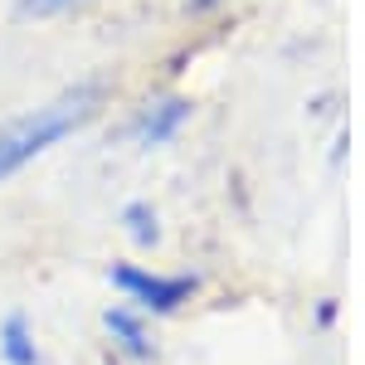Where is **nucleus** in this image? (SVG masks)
Here are the masks:
<instances>
[{
	"instance_id": "f257e3e1",
	"label": "nucleus",
	"mask_w": 365,
	"mask_h": 365,
	"mask_svg": "<svg viewBox=\"0 0 365 365\" xmlns=\"http://www.w3.org/2000/svg\"><path fill=\"white\" fill-rule=\"evenodd\" d=\"M93 103H98V88L83 83L73 93H63V98H54V103H44V108H34V113L5 122L0 127V180H10L34 156H44L54 141H63L73 127H83L93 117Z\"/></svg>"
},
{
	"instance_id": "f03ea898",
	"label": "nucleus",
	"mask_w": 365,
	"mask_h": 365,
	"mask_svg": "<svg viewBox=\"0 0 365 365\" xmlns=\"http://www.w3.org/2000/svg\"><path fill=\"white\" fill-rule=\"evenodd\" d=\"M113 282L146 312H175L190 292H195V278H156V273H141L132 263H117Z\"/></svg>"
},
{
	"instance_id": "7ed1b4c3",
	"label": "nucleus",
	"mask_w": 365,
	"mask_h": 365,
	"mask_svg": "<svg viewBox=\"0 0 365 365\" xmlns=\"http://www.w3.org/2000/svg\"><path fill=\"white\" fill-rule=\"evenodd\" d=\"M185 122H190V103H185V98H166V103L146 108V113L132 122V137H137L141 146H166Z\"/></svg>"
},
{
	"instance_id": "20e7f679",
	"label": "nucleus",
	"mask_w": 365,
	"mask_h": 365,
	"mask_svg": "<svg viewBox=\"0 0 365 365\" xmlns=\"http://www.w3.org/2000/svg\"><path fill=\"white\" fill-rule=\"evenodd\" d=\"M0 356L5 365H39V351H34V336H29V322L15 312V317H5V327H0Z\"/></svg>"
},
{
	"instance_id": "39448f33",
	"label": "nucleus",
	"mask_w": 365,
	"mask_h": 365,
	"mask_svg": "<svg viewBox=\"0 0 365 365\" xmlns=\"http://www.w3.org/2000/svg\"><path fill=\"white\" fill-rule=\"evenodd\" d=\"M103 322H108V331H113V336L122 341V346H127L132 356H151V341H146V327H141V322L132 317V312L113 307L108 317H103Z\"/></svg>"
},
{
	"instance_id": "423d86ee",
	"label": "nucleus",
	"mask_w": 365,
	"mask_h": 365,
	"mask_svg": "<svg viewBox=\"0 0 365 365\" xmlns=\"http://www.w3.org/2000/svg\"><path fill=\"white\" fill-rule=\"evenodd\" d=\"M122 225L132 229L137 244H156V234H161V229H156V215H151V205H141V200L122 210Z\"/></svg>"
},
{
	"instance_id": "0eeeda50",
	"label": "nucleus",
	"mask_w": 365,
	"mask_h": 365,
	"mask_svg": "<svg viewBox=\"0 0 365 365\" xmlns=\"http://www.w3.org/2000/svg\"><path fill=\"white\" fill-rule=\"evenodd\" d=\"M63 5H73V0H25L20 10H25V15H54V10H63Z\"/></svg>"
},
{
	"instance_id": "6e6552de",
	"label": "nucleus",
	"mask_w": 365,
	"mask_h": 365,
	"mask_svg": "<svg viewBox=\"0 0 365 365\" xmlns=\"http://www.w3.org/2000/svg\"><path fill=\"white\" fill-rule=\"evenodd\" d=\"M195 5H220V0H195Z\"/></svg>"
}]
</instances>
